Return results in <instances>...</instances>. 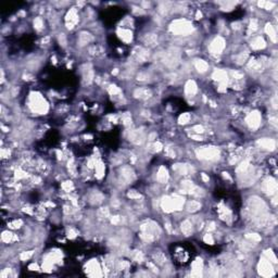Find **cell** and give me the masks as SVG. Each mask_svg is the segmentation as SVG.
<instances>
[{"instance_id":"13","label":"cell","mask_w":278,"mask_h":278,"mask_svg":"<svg viewBox=\"0 0 278 278\" xmlns=\"http://www.w3.org/2000/svg\"><path fill=\"white\" fill-rule=\"evenodd\" d=\"M213 78L215 80H218L221 84L227 83V74H226V72L222 71V70H216L214 72Z\"/></svg>"},{"instance_id":"18","label":"cell","mask_w":278,"mask_h":278,"mask_svg":"<svg viewBox=\"0 0 278 278\" xmlns=\"http://www.w3.org/2000/svg\"><path fill=\"white\" fill-rule=\"evenodd\" d=\"M185 91L187 95H190V96H192V95H195L197 93V85H196L193 80H188L187 82L185 87Z\"/></svg>"},{"instance_id":"9","label":"cell","mask_w":278,"mask_h":278,"mask_svg":"<svg viewBox=\"0 0 278 278\" xmlns=\"http://www.w3.org/2000/svg\"><path fill=\"white\" fill-rule=\"evenodd\" d=\"M257 145L260 146V147H262L263 149H266V150H274L276 147V142L274 139L272 138H262L260 139L259 141H257Z\"/></svg>"},{"instance_id":"22","label":"cell","mask_w":278,"mask_h":278,"mask_svg":"<svg viewBox=\"0 0 278 278\" xmlns=\"http://www.w3.org/2000/svg\"><path fill=\"white\" fill-rule=\"evenodd\" d=\"M172 199H173V203H174V210H180L182 207V205H184V202H185L184 198L180 197V196H174Z\"/></svg>"},{"instance_id":"50","label":"cell","mask_w":278,"mask_h":278,"mask_svg":"<svg viewBox=\"0 0 278 278\" xmlns=\"http://www.w3.org/2000/svg\"><path fill=\"white\" fill-rule=\"evenodd\" d=\"M201 177H202V179H203L204 182H209V176H207L204 173L201 174Z\"/></svg>"},{"instance_id":"23","label":"cell","mask_w":278,"mask_h":278,"mask_svg":"<svg viewBox=\"0 0 278 278\" xmlns=\"http://www.w3.org/2000/svg\"><path fill=\"white\" fill-rule=\"evenodd\" d=\"M120 34V37L125 41V43H129L132 38H133V35H132V32L128 31V29H122V31L118 32Z\"/></svg>"},{"instance_id":"28","label":"cell","mask_w":278,"mask_h":278,"mask_svg":"<svg viewBox=\"0 0 278 278\" xmlns=\"http://www.w3.org/2000/svg\"><path fill=\"white\" fill-rule=\"evenodd\" d=\"M145 41L147 45H154L157 43V36L154 34H149L145 37Z\"/></svg>"},{"instance_id":"47","label":"cell","mask_w":278,"mask_h":278,"mask_svg":"<svg viewBox=\"0 0 278 278\" xmlns=\"http://www.w3.org/2000/svg\"><path fill=\"white\" fill-rule=\"evenodd\" d=\"M120 221H121L120 216H113V217H112V219H111L112 224H114V225L118 224V223H120Z\"/></svg>"},{"instance_id":"26","label":"cell","mask_w":278,"mask_h":278,"mask_svg":"<svg viewBox=\"0 0 278 278\" xmlns=\"http://www.w3.org/2000/svg\"><path fill=\"white\" fill-rule=\"evenodd\" d=\"M173 168L176 172H178L179 174H182V175H186V174L188 173V166L185 165V164H176Z\"/></svg>"},{"instance_id":"34","label":"cell","mask_w":278,"mask_h":278,"mask_svg":"<svg viewBox=\"0 0 278 278\" xmlns=\"http://www.w3.org/2000/svg\"><path fill=\"white\" fill-rule=\"evenodd\" d=\"M246 237L251 241H260L261 240V236L257 235V234H247Z\"/></svg>"},{"instance_id":"54","label":"cell","mask_w":278,"mask_h":278,"mask_svg":"<svg viewBox=\"0 0 278 278\" xmlns=\"http://www.w3.org/2000/svg\"><path fill=\"white\" fill-rule=\"evenodd\" d=\"M201 15H202V14H201V12H199V11H198V12H197V19H200Z\"/></svg>"},{"instance_id":"51","label":"cell","mask_w":278,"mask_h":278,"mask_svg":"<svg viewBox=\"0 0 278 278\" xmlns=\"http://www.w3.org/2000/svg\"><path fill=\"white\" fill-rule=\"evenodd\" d=\"M234 77H236V78H242V75H241L240 73H238V72H235V73H234Z\"/></svg>"},{"instance_id":"37","label":"cell","mask_w":278,"mask_h":278,"mask_svg":"<svg viewBox=\"0 0 278 278\" xmlns=\"http://www.w3.org/2000/svg\"><path fill=\"white\" fill-rule=\"evenodd\" d=\"M62 188L64 189V190H66V191H70V190L73 189V184H72L71 182H65L64 184L62 185Z\"/></svg>"},{"instance_id":"36","label":"cell","mask_w":278,"mask_h":278,"mask_svg":"<svg viewBox=\"0 0 278 278\" xmlns=\"http://www.w3.org/2000/svg\"><path fill=\"white\" fill-rule=\"evenodd\" d=\"M43 20L40 19V18H36L34 21V26L37 29H41V27H43Z\"/></svg>"},{"instance_id":"42","label":"cell","mask_w":278,"mask_h":278,"mask_svg":"<svg viewBox=\"0 0 278 278\" xmlns=\"http://www.w3.org/2000/svg\"><path fill=\"white\" fill-rule=\"evenodd\" d=\"M152 151H160L161 149H162V145H161L160 142H155V143H153L152 145Z\"/></svg>"},{"instance_id":"29","label":"cell","mask_w":278,"mask_h":278,"mask_svg":"<svg viewBox=\"0 0 278 278\" xmlns=\"http://www.w3.org/2000/svg\"><path fill=\"white\" fill-rule=\"evenodd\" d=\"M96 172H97V176L98 178H101L104 174V165L102 163H98L96 165Z\"/></svg>"},{"instance_id":"40","label":"cell","mask_w":278,"mask_h":278,"mask_svg":"<svg viewBox=\"0 0 278 278\" xmlns=\"http://www.w3.org/2000/svg\"><path fill=\"white\" fill-rule=\"evenodd\" d=\"M203 240L205 241L207 243H209V244H212V243H213V242H214L213 237H212V235H210V234H207V235L204 236Z\"/></svg>"},{"instance_id":"15","label":"cell","mask_w":278,"mask_h":278,"mask_svg":"<svg viewBox=\"0 0 278 278\" xmlns=\"http://www.w3.org/2000/svg\"><path fill=\"white\" fill-rule=\"evenodd\" d=\"M182 232L185 236H190L193 232L192 224L189 221H184L182 223Z\"/></svg>"},{"instance_id":"46","label":"cell","mask_w":278,"mask_h":278,"mask_svg":"<svg viewBox=\"0 0 278 278\" xmlns=\"http://www.w3.org/2000/svg\"><path fill=\"white\" fill-rule=\"evenodd\" d=\"M135 259H136L138 262H141L142 260H143V255H142L141 252H137L136 255H135Z\"/></svg>"},{"instance_id":"5","label":"cell","mask_w":278,"mask_h":278,"mask_svg":"<svg viewBox=\"0 0 278 278\" xmlns=\"http://www.w3.org/2000/svg\"><path fill=\"white\" fill-rule=\"evenodd\" d=\"M259 272L264 277H269L274 274V268L268 260H262L259 264Z\"/></svg>"},{"instance_id":"12","label":"cell","mask_w":278,"mask_h":278,"mask_svg":"<svg viewBox=\"0 0 278 278\" xmlns=\"http://www.w3.org/2000/svg\"><path fill=\"white\" fill-rule=\"evenodd\" d=\"M77 13H76V10L75 9H71L70 11H68V15H66V22H68V28H72L73 27V25L77 22Z\"/></svg>"},{"instance_id":"7","label":"cell","mask_w":278,"mask_h":278,"mask_svg":"<svg viewBox=\"0 0 278 278\" xmlns=\"http://www.w3.org/2000/svg\"><path fill=\"white\" fill-rule=\"evenodd\" d=\"M247 123L251 128L257 129L260 126V124H261V115H260L259 112H251L250 114L247 116Z\"/></svg>"},{"instance_id":"11","label":"cell","mask_w":278,"mask_h":278,"mask_svg":"<svg viewBox=\"0 0 278 278\" xmlns=\"http://www.w3.org/2000/svg\"><path fill=\"white\" fill-rule=\"evenodd\" d=\"M161 205H162V209H163L165 212H172V211H174L173 199L170 198V197H164V198L162 199Z\"/></svg>"},{"instance_id":"31","label":"cell","mask_w":278,"mask_h":278,"mask_svg":"<svg viewBox=\"0 0 278 278\" xmlns=\"http://www.w3.org/2000/svg\"><path fill=\"white\" fill-rule=\"evenodd\" d=\"M248 168H249V162H248V161H243V162L237 167V172H238V173H244V172H247Z\"/></svg>"},{"instance_id":"8","label":"cell","mask_w":278,"mask_h":278,"mask_svg":"<svg viewBox=\"0 0 278 278\" xmlns=\"http://www.w3.org/2000/svg\"><path fill=\"white\" fill-rule=\"evenodd\" d=\"M224 48H225V40L222 37H216L211 43L209 49L212 53H221Z\"/></svg>"},{"instance_id":"33","label":"cell","mask_w":278,"mask_h":278,"mask_svg":"<svg viewBox=\"0 0 278 278\" xmlns=\"http://www.w3.org/2000/svg\"><path fill=\"white\" fill-rule=\"evenodd\" d=\"M265 255L267 257V260H268V261H273L274 263L277 262V261H276L275 254H274V252H273V251H271V250L265 251Z\"/></svg>"},{"instance_id":"35","label":"cell","mask_w":278,"mask_h":278,"mask_svg":"<svg viewBox=\"0 0 278 278\" xmlns=\"http://www.w3.org/2000/svg\"><path fill=\"white\" fill-rule=\"evenodd\" d=\"M12 237H13V235L11 234V232H4L2 234V240L6 241V242H9V241L12 240Z\"/></svg>"},{"instance_id":"43","label":"cell","mask_w":278,"mask_h":278,"mask_svg":"<svg viewBox=\"0 0 278 278\" xmlns=\"http://www.w3.org/2000/svg\"><path fill=\"white\" fill-rule=\"evenodd\" d=\"M109 91H110V93H113V95H115V93H120V89H118L116 86H110V87H109Z\"/></svg>"},{"instance_id":"41","label":"cell","mask_w":278,"mask_h":278,"mask_svg":"<svg viewBox=\"0 0 278 278\" xmlns=\"http://www.w3.org/2000/svg\"><path fill=\"white\" fill-rule=\"evenodd\" d=\"M255 29H257V22L255 20H252L250 22V31L254 32Z\"/></svg>"},{"instance_id":"4","label":"cell","mask_w":278,"mask_h":278,"mask_svg":"<svg viewBox=\"0 0 278 278\" xmlns=\"http://www.w3.org/2000/svg\"><path fill=\"white\" fill-rule=\"evenodd\" d=\"M31 107L34 111L39 112V113H46L48 110V105H47L46 101L43 99V97H40V95H37V93L32 95Z\"/></svg>"},{"instance_id":"21","label":"cell","mask_w":278,"mask_h":278,"mask_svg":"<svg viewBox=\"0 0 278 278\" xmlns=\"http://www.w3.org/2000/svg\"><path fill=\"white\" fill-rule=\"evenodd\" d=\"M121 173H122V177H123L124 179H126L127 182L132 180L134 177V172L130 170V167H127V166L123 167L122 171H121Z\"/></svg>"},{"instance_id":"30","label":"cell","mask_w":278,"mask_h":278,"mask_svg":"<svg viewBox=\"0 0 278 278\" xmlns=\"http://www.w3.org/2000/svg\"><path fill=\"white\" fill-rule=\"evenodd\" d=\"M190 121V114L189 113H182L180 116H179V118H178V122H179V124H187Z\"/></svg>"},{"instance_id":"3","label":"cell","mask_w":278,"mask_h":278,"mask_svg":"<svg viewBox=\"0 0 278 278\" xmlns=\"http://www.w3.org/2000/svg\"><path fill=\"white\" fill-rule=\"evenodd\" d=\"M197 155L199 159H203V160H217L219 157L218 149L214 148V147H204V148L199 149L197 151Z\"/></svg>"},{"instance_id":"52","label":"cell","mask_w":278,"mask_h":278,"mask_svg":"<svg viewBox=\"0 0 278 278\" xmlns=\"http://www.w3.org/2000/svg\"><path fill=\"white\" fill-rule=\"evenodd\" d=\"M273 105H274V108H275V109L277 108V104H276V98H274V99H273Z\"/></svg>"},{"instance_id":"32","label":"cell","mask_w":278,"mask_h":278,"mask_svg":"<svg viewBox=\"0 0 278 278\" xmlns=\"http://www.w3.org/2000/svg\"><path fill=\"white\" fill-rule=\"evenodd\" d=\"M259 6L260 7H263V8H265L266 10H271L272 8H274L275 3H274V2H268V1H260Z\"/></svg>"},{"instance_id":"6","label":"cell","mask_w":278,"mask_h":278,"mask_svg":"<svg viewBox=\"0 0 278 278\" xmlns=\"http://www.w3.org/2000/svg\"><path fill=\"white\" fill-rule=\"evenodd\" d=\"M263 190H264L265 193L269 196L274 195L277 191V182H276L275 179L272 178V177L266 179L265 182H263Z\"/></svg>"},{"instance_id":"24","label":"cell","mask_w":278,"mask_h":278,"mask_svg":"<svg viewBox=\"0 0 278 278\" xmlns=\"http://www.w3.org/2000/svg\"><path fill=\"white\" fill-rule=\"evenodd\" d=\"M201 207V203L200 202H198V201H189L188 204H187V211L188 212H196V211H198L199 209Z\"/></svg>"},{"instance_id":"49","label":"cell","mask_w":278,"mask_h":278,"mask_svg":"<svg viewBox=\"0 0 278 278\" xmlns=\"http://www.w3.org/2000/svg\"><path fill=\"white\" fill-rule=\"evenodd\" d=\"M60 43H62V45H65V37H64V34H61V36H60Z\"/></svg>"},{"instance_id":"20","label":"cell","mask_w":278,"mask_h":278,"mask_svg":"<svg viewBox=\"0 0 278 278\" xmlns=\"http://www.w3.org/2000/svg\"><path fill=\"white\" fill-rule=\"evenodd\" d=\"M195 66H196V68L198 70V72H200V73H204V72H207V68H209V65H207V63L205 61H203V60H196Z\"/></svg>"},{"instance_id":"38","label":"cell","mask_w":278,"mask_h":278,"mask_svg":"<svg viewBox=\"0 0 278 278\" xmlns=\"http://www.w3.org/2000/svg\"><path fill=\"white\" fill-rule=\"evenodd\" d=\"M128 197H129L130 199H139V198H141V195L133 190V191L128 192Z\"/></svg>"},{"instance_id":"53","label":"cell","mask_w":278,"mask_h":278,"mask_svg":"<svg viewBox=\"0 0 278 278\" xmlns=\"http://www.w3.org/2000/svg\"><path fill=\"white\" fill-rule=\"evenodd\" d=\"M166 228H167V230H168V232H171V225H170V223H166Z\"/></svg>"},{"instance_id":"48","label":"cell","mask_w":278,"mask_h":278,"mask_svg":"<svg viewBox=\"0 0 278 278\" xmlns=\"http://www.w3.org/2000/svg\"><path fill=\"white\" fill-rule=\"evenodd\" d=\"M247 59V54H241L240 58H238V63H242V62H244V60Z\"/></svg>"},{"instance_id":"25","label":"cell","mask_w":278,"mask_h":278,"mask_svg":"<svg viewBox=\"0 0 278 278\" xmlns=\"http://www.w3.org/2000/svg\"><path fill=\"white\" fill-rule=\"evenodd\" d=\"M265 32L268 34V36L271 37V39H272L273 41H276L277 35H276V31H275V28H274V26H272L271 24H267L265 26Z\"/></svg>"},{"instance_id":"19","label":"cell","mask_w":278,"mask_h":278,"mask_svg":"<svg viewBox=\"0 0 278 278\" xmlns=\"http://www.w3.org/2000/svg\"><path fill=\"white\" fill-rule=\"evenodd\" d=\"M182 188L185 192L193 193V191H195V189L197 188V187H196V186L192 184V182H190V180H184V182H182Z\"/></svg>"},{"instance_id":"1","label":"cell","mask_w":278,"mask_h":278,"mask_svg":"<svg viewBox=\"0 0 278 278\" xmlns=\"http://www.w3.org/2000/svg\"><path fill=\"white\" fill-rule=\"evenodd\" d=\"M170 29L175 34L185 35L192 31V25L190 22L186 20H176L171 24Z\"/></svg>"},{"instance_id":"39","label":"cell","mask_w":278,"mask_h":278,"mask_svg":"<svg viewBox=\"0 0 278 278\" xmlns=\"http://www.w3.org/2000/svg\"><path fill=\"white\" fill-rule=\"evenodd\" d=\"M91 200H93V203H99V202H101L102 201V195H100V193H96V195L91 198Z\"/></svg>"},{"instance_id":"17","label":"cell","mask_w":278,"mask_h":278,"mask_svg":"<svg viewBox=\"0 0 278 278\" xmlns=\"http://www.w3.org/2000/svg\"><path fill=\"white\" fill-rule=\"evenodd\" d=\"M157 177H158V180L160 182H166L167 179H168V173H167L166 168H165L164 166H161L160 168H159V172H158Z\"/></svg>"},{"instance_id":"16","label":"cell","mask_w":278,"mask_h":278,"mask_svg":"<svg viewBox=\"0 0 278 278\" xmlns=\"http://www.w3.org/2000/svg\"><path fill=\"white\" fill-rule=\"evenodd\" d=\"M266 43H265V40L263 39L262 37H257L254 38L252 41H251V47L253 48V49H263V48H265Z\"/></svg>"},{"instance_id":"10","label":"cell","mask_w":278,"mask_h":278,"mask_svg":"<svg viewBox=\"0 0 278 278\" xmlns=\"http://www.w3.org/2000/svg\"><path fill=\"white\" fill-rule=\"evenodd\" d=\"M202 267H203V263H202V260L197 259L192 264V276H196V277H199L201 276V272H202Z\"/></svg>"},{"instance_id":"44","label":"cell","mask_w":278,"mask_h":278,"mask_svg":"<svg viewBox=\"0 0 278 278\" xmlns=\"http://www.w3.org/2000/svg\"><path fill=\"white\" fill-rule=\"evenodd\" d=\"M31 257H32V252H23V253L21 254V259L23 260V261L28 260Z\"/></svg>"},{"instance_id":"2","label":"cell","mask_w":278,"mask_h":278,"mask_svg":"<svg viewBox=\"0 0 278 278\" xmlns=\"http://www.w3.org/2000/svg\"><path fill=\"white\" fill-rule=\"evenodd\" d=\"M249 207L253 215L260 217L261 215L265 214L266 212V204L262 199L257 198V197H252L249 200Z\"/></svg>"},{"instance_id":"45","label":"cell","mask_w":278,"mask_h":278,"mask_svg":"<svg viewBox=\"0 0 278 278\" xmlns=\"http://www.w3.org/2000/svg\"><path fill=\"white\" fill-rule=\"evenodd\" d=\"M193 130H195L197 134H202L204 132V128L202 126H200V125H197V126L193 127Z\"/></svg>"},{"instance_id":"27","label":"cell","mask_w":278,"mask_h":278,"mask_svg":"<svg viewBox=\"0 0 278 278\" xmlns=\"http://www.w3.org/2000/svg\"><path fill=\"white\" fill-rule=\"evenodd\" d=\"M149 95H150V91L146 89H137L135 91V97L137 98H148Z\"/></svg>"},{"instance_id":"14","label":"cell","mask_w":278,"mask_h":278,"mask_svg":"<svg viewBox=\"0 0 278 278\" xmlns=\"http://www.w3.org/2000/svg\"><path fill=\"white\" fill-rule=\"evenodd\" d=\"M91 40H93V36H91L89 33L83 32V33H80L79 34L78 43H79L80 46H85V45H87V43H89Z\"/></svg>"}]
</instances>
